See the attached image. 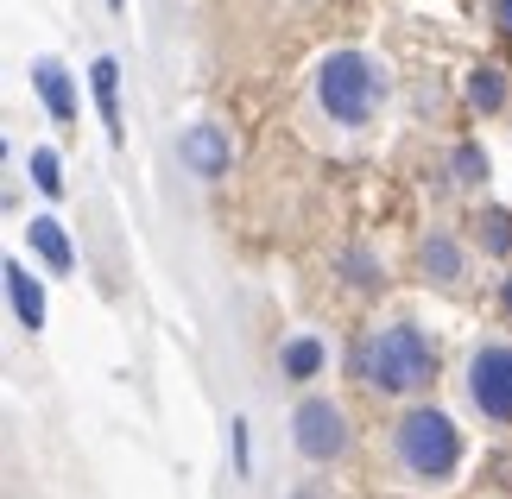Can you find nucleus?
Returning <instances> with one entry per match:
<instances>
[{"label": "nucleus", "instance_id": "nucleus-15", "mask_svg": "<svg viewBox=\"0 0 512 499\" xmlns=\"http://www.w3.org/2000/svg\"><path fill=\"white\" fill-rule=\"evenodd\" d=\"M449 171H456V184H487V152L462 139V146L449 152Z\"/></svg>", "mask_w": 512, "mask_h": 499}, {"label": "nucleus", "instance_id": "nucleus-3", "mask_svg": "<svg viewBox=\"0 0 512 499\" xmlns=\"http://www.w3.org/2000/svg\"><path fill=\"white\" fill-rule=\"evenodd\" d=\"M380 102H386V64H373L367 51H329L317 64V108L336 127H367Z\"/></svg>", "mask_w": 512, "mask_h": 499}, {"label": "nucleus", "instance_id": "nucleus-9", "mask_svg": "<svg viewBox=\"0 0 512 499\" xmlns=\"http://www.w3.org/2000/svg\"><path fill=\"white\" fill-rule=\"evenodd\" d=\"M7 304H13V316L26 329H45V291H38V278L26 272V259H7Z\"/></svg>", "mask_w": 512, "mask_h": 499}, {"label": "nucleus", "instance_id": "nucleus-12", "mask_svg": "<svg viewBox=\"0 0 512 499\" xmlns=\"http://www.w3.org/2000/svg\"><path fill=\"white\" fill-rule=\"evenodd\" d=\"M418 259H424V278H437V285H456L462 278V247L449 241V234H430L418 247Z\"/></svg>", "mask_w": 512, "mask_h": 499}, {"label": "nucleus", "instance_id": "nucleus-4", "mask_svg": "<svg viewBox=\"0 0 512 499\" xmlns=\"http://www.w3.org/2000/svg\"><path fill=\"white\" fill-rule=\"evenodd\" d=\"M291 443L310 468H329L348 455V417L336 398H298V411H291Z\"/></svg>", "mask_w": 512, "mask_h": 499}, {"label": "nucleus", "instance_id": "nucleus-22", "mask_svg": "<svg viewBox=\"0 0 512 499\" xmlns=\"http://www.w3.org/2000/svg\"><path fill=\"white\" fill-rule=\"evenodd\" d=\"M108 7H121V0H108Z\"/></svg>", "mask_w": 512, "mask_h": 499}, {"label": "nucleus", "instance_id": "nucleus-6", "mask_svg": "<svg viewBox=\"0 0 512 499\" xmlns=\"http://www.w3.org/2000/svg\"><path fill=\"white\" fill-rule=\"evenodd\" d=\"M177 152H184V165L203 177V184H222L228 165H234V146H228V133L215 121H196L184 139H177Z\"/></svg>", "mask_w": 512, "mask_h": 499}, {"label": "nucleus", "instance_id": "nucleus-19", "mask_svg": "<svg viewBox=\"0 0 512 499\" xmlns=\"http://www.w3.org/2000/svg\"><path fill=\"white\" fill-rule=\"evenodd\" d=\"M494 13H500V26L512 32V0H494Z\"/></svg>", "mask_w": 512, "mask_h": 499}, {"label": "nucleus", "instance_id": "nucleus-18", "mask_svg": "<svg viewBox=\"0 0 512 499\" xmlns=\"http://www.w3.org/2000/svg\"><path fill=\"white\" fill-rule=\"evenodd\" d=\"M234 468L247 474V424H234Z\"/></svg>", "mask_w": 512, "mask_h": 499}, {"label": "nucleus", "instance_id": "nucleus-7", "mask_svg": "<svg viewBox=\"0 0 512 499\" xmlns=\"http://www.w3.org/2000/svg\"><path fill=\"white\" fill-rule=\"evenodd\" d=\"M32 89H38V102L51 108L57 127H76V89H70V70L57 64V57H38L32 64Z\"/></svg>", "mask_w": 512, "mask_h": 499}, {"label": "nucleus", "instance_id": "nucleus-16", "mask_svg": "<svg viewBox=\"0 0 512 499\" xmlns=\"http://www.w3.org/2000/svg\"><path fill=\"white\" fill-rule=\"evenodd\" d=\"M32 184L45 190V196H64V165H57V152H51V146H38V152H32Z\"/></svg>", "mask_w": 512, "mask_h": 499}, {"label": "nucleus", "instance_id": "nucleus-14", "mask_svg": "<svg viewBox=\"0 0 512 499\" xmlns=\"http://www.w3.org/2000/svg\"><path fill=\"white\" fill-rule=\"evenodd\" d=\"M468 102H475L481 114H500L506 108V76L500 70H475L468 76Z\"/></svg>", "mask_w": 512, "mask_h": 499}, {"label": "nucleus", "instance_id": "nucleus-8", "mask_svg": "<svg viewBox=\"0 0 512 499\" xmlns=\"http://www.w3.org/2000/svg\"><path fill=\"white\" fill-rule=\"evenodd\" d=\"M89 83H95V108H102L108 146H121V139H127V127H121V64H114V57H95Z\"/></svg>", "mask_w": 512, "mask_h": 499}, {"label": "nucleus", "instance_id": "nucleus-17", "mask_svg": "<svg viewBox=\"0 0 512 499\" xmlns=\"http://www.w3.org/2000/svg\"><path fill=\"white\" fill-rule=\"evenodd\" d=\"M481 241H487V253H506V247H512V215H487Z\"/></svg>", "mask_w": 512, "mask_h": 499}, {"label": "nucleus", "instance_id": "nucleus-10", "mask_svg": "<svg viewBox=\"0 0 512 499\" xmlns=\"http://www.w3.org/2000/svg\"><path fill=\"white\" fill-rule=\"evenodd\" d=\"M32 247H38V259H45L51 272H76V247H70V234H64V222L57 215H32Z\"/></svg>", "mask_w": 512, "mask_h": 499}, {"label": "nucleus", "instance_id": "nucleus-13", "mask_svg": "<svg viewBox=\"0 0 512 499\" xmlns=\"http://www.w3.org/2000/svg\"><path fill=\"white\" fill-rule=\"evenodd\" d=\"M336 266H342V285H348V291H380V285H386V266H380L367 247H348Z\"/></svg>", "mask_w": 512, "mask_h": 499}, {"label": "nucleus", "instance_id": "nucleus-1", "mask_svg": "<svg viewBox=\"0 0 512 499\" xmlns=\"http://www.w3.org/2000/svg\"><path fill=\"white\" fill-rule=\"evenodd\" d=\"M354 379L380 398H411L437 379V348L418 323H392L354 348Z\"/></svg>", "mask_w": 512, "mask_h": 499}, {"label": "nucleus", "instance_id": "nucleus-11", "mask_svg": "<svg viewBox=\"0 0 512 499\" xmlns=\"http://www.w3.org/2000/svg\"><path fill=\"white\" fill-rule=\"evenodd\" d=\"M323 361H329V348L317 342V335H291V342L279 348V373H285V379H298V386H304V379H317Z\"/></svg>", "mask_w": 512, "mask_h": 499}, {"label": "nucleus", "instance_id": "nucleus-5", "mask_svg": "<svg viewBox=\"0 0 512 499\" xmlns=\"http://www.w3.org/2000/svg\"><path fill=\"white\" fill-rule=\"evenodd\" d=\"M468 398L487 424H512V342H481L468 354Z\"/></svg>", "mask_w": 512, "mask_h": 499}, {"label": "nucleus", "instance_id": "nucleus-21", "mask_svg": "<svg viewBox=\"0 0 512 499\" xmlns=\"http://www.w3.org/2000/svg\"><path fill=\"white\" fill-rule=\"evenodd\" d=\"M298 499H317V493H298Z\"/></svg>", "mask_w": 512, "mask_h": 499}, {"label": "nucleus", "instance_id": "nucleus-20", "mask_svg": "<svg viewBox=\"0 0 512 499\" xmlns=\"http://www.w3.org/2000/svg\"><path fill=\"white\" fill-rule=\"evenodd\" d=\"M500 304H506V316H512V272H506V285H500Z\"/></svg>", "mask_w": 512, "mask_h": 499}, {"label": "nucleus", "instance_id": "nucleus-2", "mask_svg": "<svg viewBox=\"0 0 512 499\" xmlns=\"http://www.w3.org/2000/svg\"><path fill=\"white\" fill-rule=\"evenodd\" d=\"M392 462H399L405 481H424V487H449L462 468V430L449 424V411L437 405H418L392 424Z\"/></svg>", "mask_w": 512, "mask_h": 499}]
</instances>
